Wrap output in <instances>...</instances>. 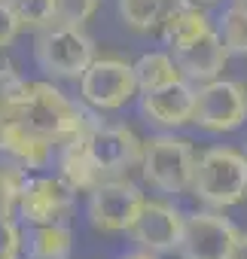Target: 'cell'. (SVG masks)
Returning a JSON list of instances; mask_svg holds the SVG:
<instances>
[{
    "instance_id": "cell-1",
    "label": "cell",
    "mask_w": 247,
    "mask_h": 259,
    "mask_svg": "<svg viewBox=\"0 0 247 259\" xmlns=\"http://www.w3.org/2000/svg\"><path fill=\"white\" fill-rule=\"evenodd\" d=\"M92 119L95 116H89L79 104H73L49 82H25V95L13 110V122H22L55 147L79 138L92 125Z\"/></svg>"
},
{
    "instance_id": "cell-2",
    "label": "cell",
    "mask_w": 247,
    "mask_h": 259,
    "mask_svg": "<svg viewBox=\"0 0 247 259\" xmlns=\"http://www.w3.org/2000/svg\"><path fill=\"white\" fill-rule=\"evenodd\" d=\"M192 192L208 207H232L247 198V156L232 147H211L195 162Z\"/></svg>"
},
{
    "instance_id": "cell-3",
    "label": "cell",
    "mask_w": 247,
    "mask_h": 259,
    "mask_svg": "<svg viewBox=\"0 0 247 259\" xmlns=\"http://www.w3.org/2000/svg\"><path fill=\"white\" fill-rule=\"evenodd\" d=\"M34 55L43 73L61 79H79L95 61V43L79 25H46L37 31Z\"/></svg>"
},
{
    "instance_id": "cell-4",
    "label": "cell",
    "mask_w": 247,
    "mask_h": 259,
    "mask_svg": "<svg viewBox=\"0 0 247 259\" xmlns=\"http://www.w3.org/2000/svg\"><path fill=\"white\" fill-rule=\"evenodd\" d=\"M195 153L183 138L174 135H159L144 141V177L150 186H156L159 192L168 195H180V192H192V180H195Z\"/></svg>"
},
{
    "instance_id": "cell-5",
    "label": "cell",
    "mask_w": 247,
    "mask_h": 259,
    "mask_svg": "<svg viewBox=\"0 0 247 259\" xmlns=\"http://www.w3.org/2000/svg\"><path fill=\"white\" fill-rule=\"evenodd\" d=\"M138 92L141 89H138L135 64H126L119 58H95L79 76V95L98 113L126 107Z\"/></svg>"
},
{
    "instance_id": "cell-6",
    "label": "cell",
    "mask_w": 247,
    "mask_h": 259,
    "mask_svg": "<svg viewBox=\"0 0 247 259\" xmlns=\"http://www.w3.org/2000/svg\"><path fill=\"white\" fill-rule=\"evenodd\" d=\"M144 192L126 177H107L89 192V217L101 232H129L144 207Z\"/></svg>"
},
{
    "instance_id": "cell-7",
    "label": "cell",
    "mask_w": 247,
    "mask_h": 259,
    "mask_svg": "<svg viewBox=\"0 0 247 259\" xmlns=\"http://www.w3.org/2000/svg\"><path fill=\"white\" fill-rule=\"evenodd\" d=\"M247 119V92L232 79H211L195 89L192 122L204 132H235Z\"/></svg>"
},
{
    "instance_id": "cell-8",
    "label": "cell",
    "mask_w": 247,
    "mask_h": 259,
    "mask_svg": "<svg viewBox=\"0 0 247 259\" xmlns=\"http://www.w3.org/2000/svg\"><path fill=\"white\" fill-rule=\"evenodd\" d=\"M238 229L217 210H201L186 217L183 235L177 244L180 259H229Z\"/></svg>"
},
{
    "instance_id": "cell-9",
    "label": "cell",
    "mask_w": 247,
    "mask_h": 259,
    "mask_svg": "<svg viewBox=\"0 0 247 259\" xmlns=\"http://www.w3.org/2000/svg\"><path fill=\"white\" fill-rule=\"evenodd\" d=\"M89 147L104 177H119L144 159V141L126 125H104L95 119L89 125Z\"/></svg>"
},
{
    "instance_id": "cell-10",
    "label": "cell",
    "mask_w": 247,
    "mask_h": 259,
    "mask_svg": "<svg viewBox=\"0 0 247 259\" xmlns=\"http://www.w3.org/2000/svg\"><path fill=\"white\" fill-rule=\"evenodd\" d=\"M73 195H76V189L70 183H64L58 174L55 177H46V174L31 177L28 174V180L22 186V195H19V217L28 226L64 223V217L73 207Z\"/></svg>"
},
{
    "instance_id": "cell-11",
    "label": "cell",
    "mask_w": 247,
    "mask_h": 259,
    "mask_svg": "<svg viewBox=\"0 0 247 259\" xmlns=\"http://www.w3.org/2000/svg\"><path fill=\"white\" fill-rule=\"evenodd\" d=\"M183 223H186V217L174 204H168V201H144V207H141L135 226L129 229V235L144 250L168 253V250H177L180 235H183Z\"/></svg>"
},
{
    "instance_id": "cell-12",
    "label": "cell",
    "mask_w": 247,
    "mask_h": 259,
    "mask_svg": "<svg viewBox=\"0 0 247 259\" xmlns=\"http://www.w3.org/2000/svg\"><path fill=\"white\" fill-rule=\"evenodd\" d=\"M141 110L150 122H156L162 128H180V125L192 122L195 89L189 85V79H177L162 89L141 92Z\"/></svg>"
},
{
    "instance_id": "cell-13",
    "label": "cell",
    "mask_w": 247,
    "mask_h": 259,
    "mask_svg": "<svg viewBox=\"0 0 247 259\" xmlns=\"http://www.w3.org/2000/svg\"><path fill=\"white\" fill-rule=\"evenodd\" d=\"M171 55H174L180 73L186 79H192V82H211V79H217L220 70L226 67V58H229V52L223 46V37L214 28L208 34L189 40L186 46L171 49Z\"/></svg>"
},
{
    "instance_id": "cell-14",
    "label": "cell",
    "mask_w": 247,
    "mask_h": 259,
    "mask_svg": "<svg viewBox=\"0 0 247 259\" xmlns=\"http://www.w3.org/2000/svg\"><path fill=\"white\" fill-rule=\"evenodd\" d=\"M0 156L7 162H16L25 171H40V168H49L55 156V144L25 128L22 122L10 119L0 125Z\"/></svg>"
},
{
    "instance_id": "cell-15",
    "label": "cell",
    "mask_w": 247,
    "mask_h": 259,
    "mask_svg": "<svg viewBox=\"0 0 247 259\" xmlns=\"http://www.w3.org/2000/svg\"><path fill=\"white\" fill-rule=\"evenodd\" d=\"M92 122H95V119H92ZM55 162H58V177H61L64 183H70L76 192H92L101 180H107V177L101 174L95 156H92L89 128H86L79 138H73V141H67V144L58 147Z\"/></svg>"
},
{
    "instance_id": "cell-16",
    "label": "cell",
    "mask_w": 247,
    "mask_h": 259,
    "mask_svg": "<svg viewBox=\"0 0 247 259\" xmlns=\"http://www.w3.org/2000/svg\"><path fill=\"white\" fill-rule=\"evenodd\" d=\"M159 31H162V40L168 43V49H177V46H186L189 40L208 34L211 31V22L198 10L195 0H180V4L168 13V19L162 22Z\"/></svg>"
},
{
    "instance_id": "cell-17",
    "label": "cell",
    "mask_w": 247,
    "mask_h": 259,
    "mask_svg": "<svg viewBox=\"0 0 247 259\" xmlns=\"http://www.w3.org/2000/svg\"><path fill=\"white\" fill-rule=\"evenodd\" d=\"M73 232L64 223H37L28 232V259H70Z\"/></svg>"
},
{
    "instance_id": "cell-18",
    "label": "cell",
    "mask_w": 247,
    "mask_h": 259,
    "mask_svg": "<svg viewBox=\"0 0 247 259\" xmlns=\"http://www.w3.org/2000/svg\"><path fill=\"white\" fill-rule=\"evenodd\" d=\"M180 0H116V10L132 31H156Z\"/></svg>"
},
{
    "instance_id": "cell-19",
    "label": "cell",
    "mask_w": 247,
    "mask_h": 259,
    "mask_svg": "<svg viewBox=\"0 0 247 259\" xmlns=\"http://www.w3.org/2000/svg\"><path fill=\"white\" fill-rule=\"evenodd\" d=\"M135 76H138L141 92H153V89H162L168 82L186 79L171 52H147V55H141L135 61Z\"/></svg>"
},
{
    "instance_id": "cell-20",
    "label": "cell",
    "mask_w": 247,
    "mask_h": 259,
    "mask_svg": "<svg viewBox=\"0 0 247 259\" xmlns=\"http://www.w3.org/2000/svg\"><path fill=\"white\" fill-rule=\"evenodd\" d=\"M220 37H223V46L229 55H247V10L244 7L232 4L223 13Z\"/></svg>"
},
{
    "instance_id": "cell-21",
    "label": "cell",
    "mask_w": 247,
    "mask_h": 259,
    "mask_svg": "<svg viewBox=\"0 0 247 259\" xmlns=\"http://www.w3.org/2000/svg\"><path fill=\"white\" fill-rule=\"evenodd\" d=\"M28 180V171L16 162H0V213L13 217L19 210V195Z\"/></svg>"
},
{
    "instance_id": "cell-22",
    "label": "cell",
    "mask_w": 247,
    "mask_h": 259,
    "mask_svg": "<svg viewBox=\"0 0 247 259\" xmlns=\"http://www.w3.org/2000/svg\"><path fill=\"white\" fill-rule=\"evenodd\" d=\"M13 7L16 19L22 22V28H46L55 22V0H7Z\"/></svg>"
},
{
    "instance_id": "cell-23",
    "label": "cell",
    "mask_w": 247,
    "mask_h": 259,
    "mask_svg": "<svg viewBox=\"0 0 247 259\" xmlns=\"http://www.w3.org/2000/svg\"><path fill=\"white\" fill-rule=\"evenodd\" d=\"M22 95H25V79L10 67H0V125L13 119V110L22 101Z\"/></svg>"
},
{
    "instance_id": "cell-24",
    "label": "cell",
    "mask_w": 247,
    "mask_h": 259,
    "mask_svg": "<svg viewBox=\"0 0 247 259\" xmlns=\"http://www.w3.org/2000/svg\"><path fill=\"white\" fill-rule=\"evenodd\" d=\"M98 10V0H55V22L58 25H86Z\"/></svg>"
},
{
    "instance_id": "cell-25",
    "label": "cell",
    "mask_w": 247,
    "mask_h": 259,
    "mask_svg": "<svg viewBox=\"0 0 247 259\" xmlns=\"http://www.w3.org/2000/svg\"><path fill=\"white\" fill-rule=\"evenodd\" d=\"M22 250V229L13 217L0 213V259H19Z\"/></svg>"
},
{
    "instance_id": "cell-26",
    "label": "cell",
    "mask_w": 247,
    "mask_h": 259,
    "mask_svg": "<svg viewBox=\"0 0 247 259\" xmlns=\"http://www.w3.org/2000/svg\"><path fill=\"white\" fill-rule=\"evenodd\" d=\"M19 31H22V22L16 19L13 7L7 4V0H0V49H7L19 37Z\"/></svg>"
},
{
    "instance_id": "cell-27",
    "label": "cell",
    "mask_w": 247,
    "mask_h": 259,
    "mask_svg": "<svg viewBox=\"0 0 247 259\" xmlns=\"http://www.w3.org/2000/svg\"><path fill=\"white\" fill-rule=\"evenodd\" d=\"M229 259H247V235H241L238 232V238H235V247H232V256Z\"/></svg>"
},
{
    "instance_id": "cell-28",
    "label": "cell",
    "mask_w": 247,
    "mask_h": 259,
    "mask_svg": "<svg viewBox=\"0 0 247 259\" xmlns=\"http://www.w3.org/2000/svg\"><path fill=\"white\" fill-rule=\"evenodd\" d=\"M119 259H159V253H153V250H132V253H126V256H119Z\"/></svg>"
},
{
    "instance_id": "cell-29",
    "label": "cell",
    "mask_w": 247,
    "mask_h": 259,
    "mask_svg": "<svg viewBox=\"0 0 247 259\" xmlns=\"http://www.w3.org/2000/svg\"><path fill=\"white\" fill-rule=\"evenodd\" d=\"M235 4H238V7H244V10H247V0H235Z\"/></svg>"
},
{
    "instance_id": "cell-30",
    "label": "cell",
    "mask_w": 247,
    "mask_h": 259,
    "mask_svg": "<svg viewBox=\"0 0 247 259\" xmlns=\"http://www.w3.org/2000/svg\"><path fill=\"white\" fill-rule=\"evenodd\" d=\"M195 4H214V0H195Z\"/></svg>"
}]
</instances>
